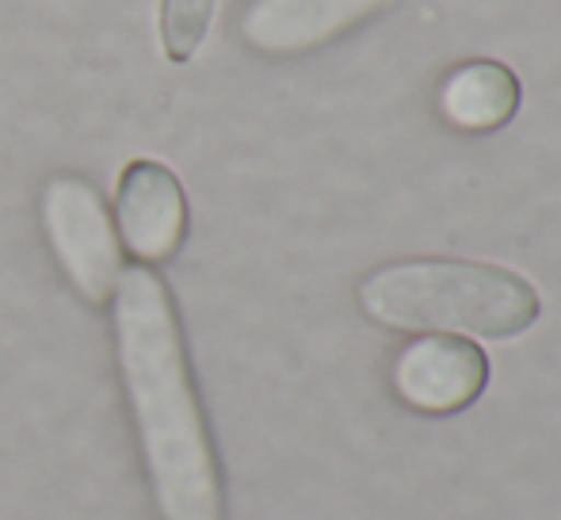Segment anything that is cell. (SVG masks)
<instances>
[{
    "label": "cell",
    "mask_w": 561,
    "mask_h": 520,
    "mask_svg": "<svg viewBox=\"0 0 561 520\" xmlns=\"http://www.w3.org/2000/svg\"><path fill=\"white\" fill-rule=\"evenodd\" d=\"M359 306L386 329L519 337L539 321V291L524 275L473 260H393L359 280Z\"/></svg>",
    "instance_id": "cell-2"
},
{
    "label": "cell",
    "mask_w": 561,
    "mask_h": 520,
    "mask_svg": "<svg viewBox=\"0 0 561 520\" xmlns=\"http://www.w3.org/2000/svg\"><path fill=\"white\" fill-rule=\"evenodd\" d=\"M218 0H161V46L172 66H187L210 35Z\"/></svg>",
    "instance_id": "cell-8"
},
{
    "label": "cell",
    "mask_w": 561,
    "mask_h": 520,
    "mask_svg": "<svg viewBox=\"0 0 561 520\" xmlns=\"http://www.w3.org/2000/svg\"><path fill=\"white\" fill-rule=\"evenodd\" d=\"M118 246L141 268H161L187 238V195L180 177L153 157H138L118 172L115 184Z\"/></svg>",
    "instance_id": "cell-4"
},
{
    "label": "cell",
    "mask_w": 561,
    "mask_h": 520,
    "mask_svg": "<svg viewBox=\"0 0 561 520\" xmlns=\"http://www.w3.org/2000/svg\"><path fill=\"white\" fill-rule=\"evenodd\" d=\"M43 230L77 295L89 306L112 303L126 264L104 195L81 177H54L43 188Z\"/></svg>",
    "instance_id": "cell-3"
},
{
    "label": "cell",
    "mask_w": 561,
    "mask_h": 520,
    "mask_svg": "<svg viewBox=\"0 0 561 520\" xmlns=\"http://www.w3.org/2000/svg\"><path fill=\"white\" fill-rule=\"evenodd\" d=\"M115 360L161 520H226L222 467L207 429L176 303L153 268H123L112 295Z\"/></svg>",
    "instance_id": "cell-1"
},
{
    "label": "cell",
    "mask_w": 561,
    "mask_h": 520,
    "mask_svg": "<svg viewBox=\"0 0 561 520\" xmlns=\"http://www.w3.org/2000/svg\"><path fill=\"white\" fill-rule=\"evenodd\" d=\"M398 0H252L241 35L260 54H306L390 12Z\"/></svg>",
    "instance_id": "cell-6"
},
{
    "label": "cell",
    "mask_w": 561,
    "mask_h": 520,
    "mask_svg": "<svg viewBox=\"0 0 561 520\" xmlns=\"http://www.w3.org/2000/svg\"><path fill=\"white\" fill-rule=\"evenodd\" d=\"M439 108L458 131L485 134L496 131L516 115L519 108V81L501 61H466L444 81Z\"/></svg>",
    "instance_id": "cell-7"
},
{
    "label": "cell",
    "mask_w": 561,
    "mask_h": 520,
    "mask_svg": "<svg viewBox=\"0 0 561 520\" xmlns=\"http://www.w3.org/2000/svg\"><path fill=\"white\" fill-rule=\"evenodd\" d=\"M489 383V360L473 341L432 334L405 344L393 364V391L421 414H458L473 406Z\"/></svg>",
    "instance_id": "cell-5"
}]
</instances>
